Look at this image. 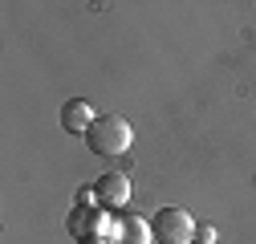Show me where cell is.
<instances>
[{
	"label": "cell",
	"mask_w": 256,
	"mask_h": 244,
	"mask_svg": "<svg viewBox=\"0 0 256 244\" xmlns=\"http://www.w3.org/2000/svg\"><path fill=\"white\" fill-rule=\"evenodd\" d=\"M86 142H90L94 155L114 159V155H122V150L134 142V130H130V122H126L122 114H98V122L90 126Z\"/></svg>",
	"instance_id": "cell-1"
},
{
	"label": "cell",
	"mask_w": 256,
	"mask_h": 244,
	"mask_svg": "<svg viewBox=\"0 0 256 244\" xmlns=\"http://www.w3.org/2000/svg\"><path fill=\"white\" fill-rule=\"evenodd\" d=\"M66 228H70V236H78V240H106V244H114L118 220L110 216L106 208H82V204H78V208L70 212Z\"/></svg>",
	"instance_id": "cell-2"
},
{
	"label": "cell",
	"mask_w": 256,
	"mask_h": 244,
	"mask_svg": "<svg viewBox=\"0 0 256 244\" xmlns=\"http://www.w3.org/2000/svg\"><path fill=\"white\" fill-rule=\"evenodd\" d=\"M154 240L158 244H191V236H196V220L187 216V208H158L154 212Z\"/></svg>",
	"instance_id": "cell-3"
},
{
	"label": "cell",
	"mask_w": 256,
	"mask_h": 244,
	"mask_svg": "<svg viewBox=\"0 0 256 244\" xmlns=\"http://www.w3.org/2000/svg\"><path fill=\"white\" fill-rule=\"evenodd\" d=\"M94 196H98V204L106 212H118L126 200H130V179H126L122 171H106V175H98V183H94Z\"/></svg>",
	"instance_id": "cell-4"
},
{
	"label": "cell",
	"mask_w": 256,
	"mask_h": 244,
	"mask_svg": "<svg viewBox=\"0 0 256 244\" xmlns=\"http://www.w3.org/2000/svg\"><path fill=\"white\" fill-rule=\"evenodd\" d=\"M94 122H98V110H94V102H86V98H70L66 106H61V126H66L70 134H90Z\"/></svg>",
	"instance_id": "cell-5"
},
{
	"label": "cell",
	"mask_w": 256,
	"mask_h": 244,
	"mask_svg": "<svg viewBox=\"0 0 256 244\" xmlns=\"http://www.w3.org/2000/svg\"><path fill=\"white\" fill-rule=\"evenodd\" d=\"M154 240V228L142 220V216H126L118 220V232H114V244H150Z\"/></svg>",
	"instance_id": "cell-6"
},
{
	"label": "cell",
	"mask_w": 256,
	"mask_h": 244,
	"mask_svg": "<svg viewBox=\"0 0 256 244\" xmlns=\"http://www.w3.org/2000/svg\"><path fill=\"white\" fill-rule=\"evenodd\" d=\"M196 236H200L196 244H216V240H220V236H216V228H208V224H204V228H196Z\"/></svg>",
	"instance_id": "cell-7"
},
{
	"label": "cell",
	"mask_w": 256,
	"mask_h": 244,
	"mask_svg": "<svg viewBox=\"0 0 256 244\" xmlns=\"http://www.w3.org/2000/svg\"><path fill=\"white\" fill-rule=\"evenodd\" d=\"M78 244H106V240H78Z\"/></svg>",
	"instance_id": "cell-8"
}]
</instances>
